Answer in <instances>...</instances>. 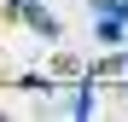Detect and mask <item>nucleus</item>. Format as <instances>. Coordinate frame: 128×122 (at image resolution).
<instances>
[{
	"mask_svg": "<svg viewBox=\"0 0 128 122\" xmlns=\"http://www.w3.org/2000/svg\"><path fill=\"white\" fill-rule=\"evenodd\" d=\"M70 111H76V116H88V111H93V93H88V87H76V93H70Z\"/></svg>",
	"mask_w": 128,
	"mask_h": 122,
	"instance_id": "2",
	"label": "nucleus"
},
{
	"mask_svg": "<svg viewBox=\"0 0 128 122\" xmlns=\"http://www.w3.org/2000/svg\"><path fill=\"white\" fill-rule=\"evenodd\" d=\"M24 23L35 29V35H47V41H58V17L41 6V0H24Z\"/></svg>",
	"mask_w": 128,
	"mask_h": 122,
	"instance_id": "1",
	"label": "nucleus"
}]
</instances>
